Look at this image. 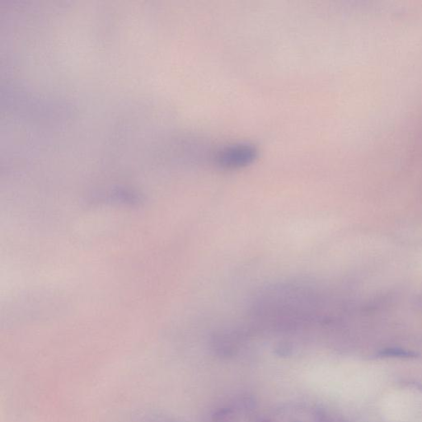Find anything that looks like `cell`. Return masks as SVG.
<instances>
[{
  "mask_svg": "<svg viewBox=\"0 0 422 422\" xmlns=\"http://www.w3.org/2000/svg\"><path fill=\"white\" fill-rule=\"evenodd\" d=\"M255 154V150L249 145H234L220 152L218 160L224 167H241L250 163Z\"/></svg>",
  "mask_w": 422,
  "mask_h": 422,
  "instance_id": "1",
  "label": "cell"
},
{
  "mask_svg": "<svg viewBox=\"0 0 422 422\" xmlns=\"http://www.w3.org/2000/svg\"><path fill=\"white\" fill-rule=\"evenodd\" d=\"M262 422H270V421H268V420H264V421H262Z\"/></svg>",
  "mask_w": 422,
  "mask_h": 422,
  "instance_id": "4",
  "label": "cell"
},
{
  "mask_svg": "<svg viewBox=\"0 0 422 422\" xmlns=\"http://www.w3.org/2000/svg\"><path fill=\"white\" fill-rule=\"evenodd\" d=\"M235 411L231 408H221L212 415L211 422H237Z\"/></svg>",
  "mask_w": 422,
  "mask_h": 422,
  "instance_id": "2",
  "label": "cell"
},
{
  "mask_svg": "<svg viewBox=\"0 0 422 422\" xmlns=\"http://www.w3.org/2000/svg\"><path fill=\"white\" fill-rule=\"evenodd\" d=\"M382 356H397V357H414L415 356L413 352L407 351L404 349H387L381 352Z\"/></svg>",
  "mask_w": 422,
  "mask_h": 422,
  "instance_id": "3",
  "label": "cell"
}]
</instances>
